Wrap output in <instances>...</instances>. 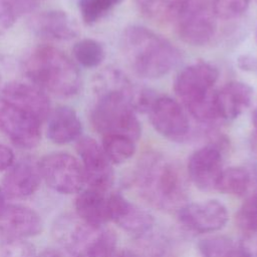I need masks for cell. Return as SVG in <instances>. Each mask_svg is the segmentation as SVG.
<instances>
[{
	"label": "cell",
	"instance_id": "cell-1",
	"mask_svg": "<svg viewBox=\"0 0 257 257\" xmlns=\"http://www.w3.org/2000/svg\"><path fill=\"white\" fill-rule=\"evenodd\" d=\"M134 186L150 205L162 210H179L188 196L187 182L180 167L158 153L144 155L134 172Z\"/></svg>",
	"mask_w": 257,
	"mask_h": 257
},
{
	"label": "cell",
	"instance_id": "cell-2",
	"mask_svg": "<svg viewBox=\"0 0 257 257\" xmlns=\"http://www.w3.org/2000/svg\"><path fill=\"white\" fill-rule=\"evenodd\" d=\"M121 50L132 69L145 78H158L169 73L182 59L180 49L168 39L140 25L124 29Z\"/></svg>",
	"mask_w": 257,
	"mask_h": 257
},
{
	"label": "cell",
	"instance_id": "cell-3",
	"mask_svg": "<svg viewBox=\"0 0 257 257\" xmlns=\"http://www.w3.org/2000/svg\"><path fill=\"white\" fill-rule=\"evenodd\" d=\"M23 71L33 84L61 97L74 95L81 85L75 63L61 50L49 45L34 48L24 61Z\"/></svg>",
	"mask_w": 257,
	"mask_h": 257
},
{
	"label": "cell",
	"instance_id": "cell-4",
	"mask_svg": "<svg viewBox=\"0 0 257 257\" xmlns=\"http://www.w3.org/2000/svg\"><path fill=\"white\" fill-rule=\"evenodd\" d=\"M138 89L133 82L118 87L93 89L96 101L90 120L94 130L102 136L122 135L137 141L142 133L141 122L133 107Z\"/></svg>",
	"mask_w": 257,
	"mask_h": 257
},
{
	"label": "cell",
	"instance_id": "cell-5",
	"mask_svg": "<svg viewBox=\"0 0 257 257\" xmlns=\"http://www.w3.org/2000/svg\"><path fill=\"white\" fill-rule=\"evenodd\" d=\"M52 236L73 257H116L119 251L111 230L88 224L77 215L58 217L52 225Z\"/></svg>",
	"mask_w": 257,
	"mask_h": 257
},
{
	"label": "cell",
	"instance_id": "cell-6",
	"mask_svg": "<svg viewBox=\"0 0 257 257\" xmlns=\"http://www.w3.org/2000/svg\"><path fill=\"white\" fill-rule=\"evenodd\" d=\"M219 70L209 62L199 61L186 66L177 75L174 89L189 113L202 123L219 118L216 109L215 83Z\"/></svg>",
	"mask_w": 257,
	"mask_h": 257
},
{
	"label": "cell",
	"instance_id": "cell-7",
	"mask_svg": "<svg viewBox=\"0 0 257 257\" xmlns=\"http://www.w3.org/2000/svg\"><path fill=\"white\" fill-rule=\"evenodd\" d=\"M42 180L53 191L71 195L84 189L85 177L76 158L67 153H52L38 163Z\"/></svg>",
	"mask_w": 257,
	"mask_h": 257
},
{
	"label": "cell",
	"instance_id": "cell-8",
	"mask_svg": "<svg viewBox=\"0 0 257 257\" xmlns=\"http://www.w3.org/2000/svg\"><path fill=\"white\" fill-rule=\"evenodd\" d=\"M175 19L179 36L191 45L209 43L217 30V17L208 0H187Z\"/></svg>",
	"mask_w": 257,
	"mask_h": 257
},
{
	"label": "cell",
	"instance_id": "cell-9",
	"mask_svg": "<svg viewBox=\"0 0 257 257\" xmlns=\"http://www.w3.org/2000/svg\"><path fill=\"white\" fill-rule=\"evenodd\" d=\"M40 123L33 114L0 101V130L16 147L35 148L41 138Z\"/></svg>",
	"mask_w": 257,
	"mask_h": 257
},
{
	"label": "cell",
	"instance_id": "cell-10",
	"mask_svg": "<svg viewBox=\"0 0 257 257\" xmlns=\"http://www.w3.org/2000/svg\"><path fill=\"white\" fill-rule=\"evenodd\" d=\"M76 151L87 187L107 192L113 182V170L102 147L92 138L84 137L78 140Z\"/></svg>",
	"mask_w": 257,
	"mask_h": 257
},
{
	"label": "cell",
	"instance_id": "cell-11",
	"mask_svg": "<svg viewBox=\"0 0 257 257\" xmlns=\"http://www.w3.org/2000/svg\"><path fill=\"white\" fill-rule=\"evenodd\" d=\"M155 130L163 137L181 142L190 134V121L182 105L170 96H157L148 111Z\"/></svg>",
	"mask_w": 257,
	"mask_h": 257
},
{
	"label": "cell",
	"instance_id": "cell-12",
	"mask_svg": "<svg viewBox=\"0 0 257 257\" xmlns=\"http://www.w3.org/2000/svg\"><path fill=\"white\" fill-rule=\"evenodd\" d=\"M180 223L195 233H211L221 230L228 221V211L218 200L187 203L178 211Z\"/></svg>",
	"mask_w": 257,
	"mask_h": 257
},
{
	"label": "cell",
	"instance_id": "cell-13",
	"mask_svg": "<svg viewBox=\"0 0 257 257\" xmlns=\"http://www.w3.org/2000/svg\"><path fill=\"white\" fill-rule=\"evenodd\" d=\"M223 170V153L218 144H210L198 149L188 160V176L202 191L216 190Z\"/></svg>",
	"mask_w": 257,
	"mask_h": 257
},
{
	"label": "cell",
	"instance_id": "cell-14",
	"mask_svg": "<svg viewBox=\"0 0 257 257\" xmlns=\"http://www.w3.org/2000/svg\"><path fill=\"white\" fill-rule=\"evenodd\" d=\"M0 101L25 110L40 121L50 113L47 95L35 84L12 79L0 88Z\"/></svg>",
	"mask_w": 257,
	"mask_h": 257
},
{
	"label": "cell",
	"instance_id": "cell-15",
	"mask_svg": "<svg viewBox=\"0 0 257 257\" xmlns=\"http://www.w3.org/2000/svg\"><path fill=\"white\" fill-rule=\"evenodd\" d=\"M109 219L125 232L141 238L153 231L155 220L146 210L130 202L119 193L108 195Z\"/></svg>",
	"mask_w": 257,
	"mask_h": 257
},
{
	"label": "cell",
	"instance_id": "cell-16",
	"mask_svg": "<svg viewBox=\"0 0 257 257\" xmlns=\"http://www.w3.org/2000/svg\"><path fill=\"white\" fill-rule=\"evenodd\" d=\"M41 231L42 220L33 209L17 204L0 208V236L5 240L26 239Z\"/></svg>",
	"mask_w": 257,
	"mask_h": 257
},
{
	"label": "cell",
	"instance_id": "cell-17",
	"mask_svg": "<svg viewBox=\"0 0 257 257\" xmlns=\"http://www.w3.org/2000/svg\"><path fill=\"white\" fill-rule=\"evenodd\" d=\"M41 180L38 164L22 160L7 170L2 181V190L5 197L25 199L37 191Z\"/></svg>",
	"mask_w": 257,
	"mask_h": 257
},
{
	"label": "cell",
	"instance_id": "cell-18",
	"mask_svg": "<svg viewBox=\"0 0 257 257\" xmlns=\"http://www.w3.org/2000/svg\"><path fill=\"white\" fill-rule=\"evenodd\" d=\"M253 88L243 81H230L216 91V109L219 118L233 120L251 104Z\"/></svg>",
	"mask_w": 257,
	"mask_h": 257
},
{
	"label": "cell",
	"instance_id": "cell-19",
	"mask_svg": "<svg viewBox=\"0 0 257 257\" xmlns=\"http://www.w3.org/2000/svg\"><path fill=\"white\" fill-rule=\"evenodd\" d=\"M31 27L40 36L57 40H70L77 36L76 22L64 11L49 10L35 15Z\"/></svg>",
	"mask_w": 257,
	"mask_h": 257
},
{
	"label": "cell",
	"instance_id": "cell-20",
	"mask_svg": "<svg viewBox=\"0 0 257 257\" xmlns=\"http://www.w3.org/2000/svg\"><path fill=\"white\" fill-rule=\"evenodd\" d=\"M107 192L92 188L81 190L75 199L76 215L88 224L103 226L110 221Z\"/></svg>",
	"mask_w": 257,
	"mask_h": 257
},
{
	"label": "cell",
	"instance_id": "cell-21",
	"mask_svg": "<svg viewBox=\"0 0 257 257\" xmlns=\"http://www.w3.org/2000/svg\"><path fill=\"white\" fill-rule=\"evenodd\" d=\"M47 137L58 145L71 143L79 138L82 126L76 112L69 106H58L48 115Z\"/></svg>",
	"mask_w": 257,
	"mask_h": 257
},
{
	"label": "cell",
	"instance_id": "cell-22",
	"mask_svg": "<svg viewBox=\"0 0 257 257\" xmlns=\"http://www.w3.org/2000/svg\"><path fill=\"white\" fill-rule=\"evenodd\" d=\"M251 184L250 172L242 167H231L222 171L217 182L216 190L235 197H241L247 193Z\"/></svg>",
	"mask_w": 257,
	"mask_h": 257
},
{
	"label": "cell",
	"instance_id": "cell-23",
	"mask_svg": "<svg viewBox=\"0 0 257 257\" xmlns=\"http://www.w3.org/2000/svg\"><path fill=\"white\" fill-rule=\"evenodd\" d=\"M144 15L156 21L175 19L187 0H135Z\"/></svg>",
	"mask_w": 257,
	"mask_h": 257
},
{
	"label": "cell",
	"instance_id": "cell-24",
	"mask_svg": "<svg viewBox=\"0 0 257 257\" xmlns=\"http://www.w3.org/2000/svg\"><path fill=\"white\" fill-rule=\"evenodd\" d=\"M111 164H122L136 153V141L122 135L102 136L101 145Z\"/></svg>",
	"mask_w": 257,
	"mask_h": 257
},
{
	"label": "cell",
	"instance_id": "cell-25",
	"mask_svg": "<svg viewBox=\"0 0 257 257\" xmlns=\"http://www.w3.org/2000/svg\"><path fill=\"white\" fill-rule=\"evenodd\" d=\"M202 257H243L239 245L226 236H210L199 244Z\"/></svg>",
	"mask_w": 257,
	"mask_h": 257
},
{
	"label": "cell",
	"instance_id": "cell-26",
	"mask_svg": "<svg viewBox=\"0 0 257 257\" xmlns=\"http://www.w3.org/2000/svg\"><path fill=\"white\" fill-rule=\"evenodd\" d=\"M72 52L76 61L87 68L98 66L105 56L102 44L90 38L76 42L73 46Z\"/></svg>",
	"mask_w": 257,
	"mask_h": 257
},
{
	"label": "cell",
	"instance_id": "cell-27",
	"mask_svg": "<svg viewBox=\"0 0 257 257\" xmlns=\"http://www.w3.org/2000/svg\"><path fill=\"white\" fill-rule=\"evenodd\" d=\"M122 0H79V11L86 24H93L104 17Z\"/></svg>",
	"mask_w": 257,
	"mask_h": 257
},
{
	"label": "cell",
	"instance_id": "cell-28",
	"mask_svg": "<svg viewBox=\"0 0 257 257\" xmlns=\"http://www.w3.org/2000/svg\"><path fill=\"white\" fill-rule=\"evenodd\" d=\"M236 222L244 232L257 230V191L240 207L236 214Z\"/></svg>",
	"mask_w": 257,
	"mask_h": 257
},
{
	"label": "cell",
	"instance_id": "cell-29",
	"mask_svg": "<svg viewBox=\"0 0 257 257\" xmlns=\"http://www.w3.org/2000/svg\"><path fill=\"white\" fill-rule=\"evenodd\" d=\"M250 2L251 0H213L212 7L217 18L229 20L241 16Z\"/></svg>",
	"mask_w": 257,
	"mask_h": 257
},
{
	"label": "cell",
	"instance_id": "cell-30",
	"mask_svg": "<svg viewBox=\"0 0 257 257\" xmlns=\"http://www.w3.org/2000/svg\"><path fill=\"white\" fill-rule=\"evenodd\" d=\"M35 249L25 239L5 240L0 250V257H35Z\"/></svg>",
	"mask_w": 257,
	"mask_h": 257
},
{
	"label": "cell",
	"instance_id": "cell-31",
	"mask_svg": "<svg viewBox=\"0 0 257 257\" xmlns=\"http://www.w3.org/2000/svg\"><path fill=\"white\" fill-rule=\"evenodd\" d=\"M15 22V9L8 0H0V34L9 30Z\"/></svg>",
	"mask_w": 257,
	"mask_h": 257
},
{
	"label": "cell",
	"instance_id": "cell-32",
	"mask_svg": "<svg viewBox=\"0 0 257 257\" xmlns=\"http://www.w3.org/2000/svg\"><path fill=\"white\" fill-rule=\"evenodd\" d=\"M238 245L243 257H257V230L245 232Z\"/></svg>",
	"mask_w": 257,
	"mask_h": 257
},
{
	"label": "cell",
	"instance_id": "cell-33",
	"mask_svg": "<svg viewBox=\"0 0 257 257\" xmlns=\"http://www.w3.org/2000/svg\"><path fill=\"white\" fill-rule=\"evenodd\" d=\"M14 164V153L13 151L5 146L0 144V172L7 171Z\"/></svg>",
	"mask_w": 257,
	"mask_h": 257
},
{
	"label": "cell",
	"instance_id": "cell-34",
	"mask_svg": "<svg viewBox=\"0 0 257 257\" xmlns=\"http://www.w3.org/2000/svg\"><path fill=\"white\" fill-rule=\"evenodd\" d=\"M237 64L240 69L245 71H256L257 70V58L252 55H242L238 58Z\"/></svg>",
	"mask_w": 257,
	"mask_h": 257
},
{
	"label": "cell",
	"instance_id": "cell-35",
	"mask_svg": "<svg viewBox=\"0 0 257 257\" xmlns=\"http://www.w3.org/2000/svg\"><path fill=\"white\" fill-rule=\"evenodd\" d=\"M35 257H61V256L59 255L58 252L51 250V249H47V250L42 251L39 255H36Z\"/></svg>",
	"mask_w": 257,
	"mask_h": 257
},
{
	"label": "cell",
	"instance_id": "cell-36",
	"mask_svg": "<svg viewBox=\"0 0 257 257\" xmlns=\"http://www.w3.org/2000/svg\"><path fill=\"white\" fill-rule=\"evenodd\" d=\"M252 122H253V133H254V140L255 144L257 147V107L253 112V117H252Z\"/></svg>",
	"mask_w": 257,
	"mask_h": 257
},
{
	"label": "cell",
	"instance_id": "cell-37",
	"mask_svg": "<svg viewBox=\"0 0 257 257\" xmlns=\"http://www.w3.org/2000/svg\"><path fill=\"white\" fill-rule=\"evenodd\" d=\"M4 200H5V194H4L3 190H2V188H0V208L5 204Z\"/></svg>",
	"mask_w": 257,
	"mask_h": 257
},
{
	"label": "cell",
	"instance_id": "cell-38",
	"mask_svg": "<svg viewBox=\"0 0 257 257\" xmlns=\"http://www.w3.org/2000/svg\"><path fill=\"white\" fill-rule=\"evenodd\" d=\"M256 39H257V31H256Z\"/></svg>",
	"mask_w": 257,
	"mask_h": 257
}]
</instances>
